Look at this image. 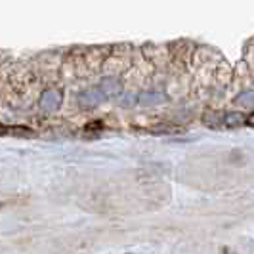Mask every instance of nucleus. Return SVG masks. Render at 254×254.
I'll return each mask as SVG.
<instances>
[{
	"instance_id": "obj_3",
	"label": "nucleus",
	"mask_w": 254,
	"mask_h": 254,
	"mask_svg": "<svg viewBox=\"0 0 254 254\" xmlns=\"http://www.w3.org/2000/svg\"><path fill=\"white\" fill-rule=\"evenodd\" d=\"M247 125L254 128V113H251L249 117H247Z\"/></svg>"
},
{
	"instance_id": "obj_2",
	"label": "nucleus",
	"mask_w": 254,
	"mask_h": 254,
	"mask_svg": "<svg viewBox=\"0 0 254 254\" xmlns=\"http://www.w3.org/2000/svg\"><path fill=\"white\" fill-rule=\"evenodd\" d=\"M235 103L241 105V107H253L254 105V90H245V92H241V94L235 98Z\"/></svg>"
},
{
	"instance_id": "obj_1",
	"label": "nucleus",
	"mask_w": 254,
	"mask_h": 254,
	"mask_svg": "<svg viewBox=\"0 0 254 254\" xmlns=\"http://www.w3.org/2000/svg\"><path fill=\"white\" fill-rule=\"evenodd\" d=\"M243 125H247V119H245L241 113L231 111V113L222 115V127L224 128H239V127H243Z\"/></svg>"
}]
</instances>
